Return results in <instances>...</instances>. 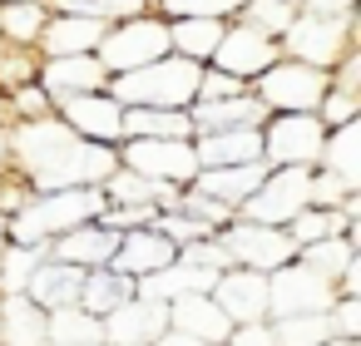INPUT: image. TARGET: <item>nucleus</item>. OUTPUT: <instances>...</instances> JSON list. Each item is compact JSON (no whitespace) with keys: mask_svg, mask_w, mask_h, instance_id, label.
<instances>
[{"mask_svg":"<svg viewBox=\"0 0 361 346\" xmlns=\"http://www.w3.org/2000/svg\"><path fill=\"white\" fill-rule=\"evenodd\" d=\"M119 168V149L70 134L55 114L11 124V178L30 193L50 188H99Z\"/></svg>","mask_w":361,"mask_h":346,"instance_id":"obj_1","label":"nucleus"},{"mask_svg":"<svg viewBox=\"0 0 361 346\" xmlns=\"http://www.w3.org/2000/svg\"><path fill=\"white\" fill-rule=\"evenodd\" d=\"M104 213V193L99 188H50V193H25L11 213H6V242L20 247H50L55 237H65L70 228L90 223Z\"/></svg>","mask_w":361,"mask_h":346,"instance_id":"obj_2","label":"nucleus"},{"mask_svg":"<svg viewBox=\"0 0 361 346\" xmlns=\"http://www.w3.org/2000/svg\"><path fill=\"white\" fill-rule=\"evenodd\" d=\"M198 70L203 65H188L178 55H164V60L139 65L129 75H109L104 89L124 109H188L198 99Z\"/></svg>","mask_w":361,"mask_h":346,"instance_id":"obj_3","label":"nucleus"},{"mask_svg":"<svg viewBox=\"0 0 361 346\" xmlns=\"http://www.w3.org/2000/svg\"><path fill=\"white\" fill-rule=\"evenodd\" d=\"M94 55H99L104 75H129L139 65H154L169 55V20L159 11H139L129 20H114V25H104V40Z\"/></svg>","mask_w":361,"mask_h":346,"instance_id":"obj_4","label":"nucleus"},{"mask_svg":"<svg viewBox=\"0 0 361 346\" xmlns=\"http://www.w3.org/2000/svg\"><path fill=\"white\" fill-rule=\"evenodd\" d=\"M252 94L262 99L267 114H317L322 94H326V70L282 55L277 65H267L252 80Z\"/></svg>","mask_w":361,"mask_h":346,"instance_id":"obj_5","label":"nucleus"},{"mask_svg":"<svg viewBox=\"0 0 361 346\" xmlns=\"http://www.w3.org/2000/svg\"><path fill=\"white\" fill-rule=\"evenodd\" d=\"M262 134V163L267 168H317L326 124L317 114H267L257 124Z\"/></svg>","mask_w":361,"mask_h":346,"instance_id":"obj_6","label":"nucleus"},{"mask_svg":"<svg viewBox=\"0 0 361 346\" xmlns=\"http://www.w3.org/2000/svg\"><path fill=\"white\" fill-rule=\"evenodd\" d=\"M277 40H282V55L307 60L317 70H331L356 45V16H307V11H297V20Z\"/></svg>","mask_w":361,"mask_h":346,"instance_id":"obj_7","label":"nucleus"},{"mask_svg":"<svg viewBox=\"0 0 361 346\" xmlns=\"http://www.w3.org/2000/svg\"><path fill=\"white\" fill-rule=\"evenodd\" d=\"M119 168L144 173L169 188H188L198 173L193 139H119Z\"/></svg>","mask_w":361,"mask_h":346,"instance_id":"obj_8","label":"nucleus"},{"mask_svg":"<svg viewBox=\"0 0 361 346\" xmlns=\"http://www.w3.org/2000/svg\"><path fill=\"white\" fill-rule=\"evenodd\" d=\"M218 242L228 247L233 267H252V272H277L282 262L297 257V242L287 237V228L252 223V218H233L228 228H218Z\"/></svg>","mask_w":361,"mask_h":346,"instance_id":"obj_9","label":"nucleus"},{"mask_svg":"<svg viewBox=\"0 0 361 346\" xmlns=\"http://www.w3.org/2000/svg\"><path fill=\"white\" fill-rule=\"evenodd\" d=\"M307 203H312V168H267V178H262L257 193L238 208V218L287 228Z\"/></svg>","mask_w":361,"mask_h":346,"instance_id":"obj_10","label":"nucleus"},{"mask_svg":"<svg viewBox=\"0 0 361 346\" xmlns=\"http://www.w3.org/2000/svg\"><path fill=\"white\" fill-rule=\"evenodd\" d=\"M55 119H60L70 134L90 139V144L119 149V139H124V104H119L109 89H90V94L60 99V104H55Z\"/></svg>","mask_w":361,"mask_h":346,"instance_id":"obj_11","label":"nucleus"},{"mask_svg":"<svg viewBox=\"0 0 361 346\" xmlns=\"http://www.w3.org/2000/svg\"><path fill=\"white\" fill-rule=\"evenodd\" d=\"M282 60V40L277 35H262V30H252L247 20H228L223 25V40H218V50H213V60L208 65H218V70H228V75H238V80H257L267 65H277Z\"/></svg>","mask_w":361,"mask_h":346,"instance_id":"obj_12","label":"nucleus"},{"mask_svg":"<svg viewBox=\"0 0 361 346\" xmlns=\"http://www.w3.org/2000/svg\"><path fill=\"white\" fill-rule=\"evenodd\" d=\"M164 331H169V302H154L144 292H134L124 307L99 316V336L114 346H154Z\"/></svg>","mask_w":361,"mask_h":346,"instance_id":"obj_13","label":"nucleus"},{"mask_svg":"<svg viewBox=\"0 0 361 346\" xmlns=\"http://www.w3.org/2000/svg\"><path fill=\"white\" fill-rule=\"evenodd\" d=\"M208 297L218 302V311L243 326V321H267V272L252 267H223L208 287Z\"/></svg>","mask_w":361,"mask_h":346,"instance_id":"obj_14","label":"nucleus"},{"mask_svg":"<svg viewBox=\"0 0 361 346\" xmlns=\"http://www.w3.org/2000/svg\"><path fill=\"white\" fill-rule=\"evenodd\" d=\"M35 85L60 104L70 94H90V89H104L109 75L99 65V55H50L35 65Z\"/></svg>","mask_w":361,"mask_h":346,"instance_id":"obj_15","label":"nucleus"},{"mask_svg":"<svg viewBox=\"0 0 361 346\" xmlns=\"http://www.w3.org/2000/svg\"><path fill=\"white\" fill-rule=\"evenodd\" d=\"M80 287H85V267L75 262H60V257H40L25 277V297L40 307V311H60V307H80Z\"/></svg>","mask_w":361,"mask_h":346,"instance_id":"obj_16","label":"nucleus"},{"mask_svg":"<svg viewBox=\"0 0 361 346\" xmlns=\"http://www.w3.org/2000/svg\"><path fill=\"white\" fill-rule=\"evenodd\" d=\"M173 257H178V247L159 228H129V233H119V247H114V262L109 267L124 272V277H134V282H144V277L164 272Z\"/></svg>","mask_w":361,"mask_h":346,"instance_id":"obj_17","label":"nucleus"},{"mask_svg":"<svg viewBox=\"0 0 361 346\" xmlns=\"http://www.w3.org/2000/svg\"><path fill=\"white\" fill-rule=\"evenodd\" d=\"M114 247H119V233L104 223V218H90V223H80V228H70L65 237H55L45 252L50 257H60V262H75V267H109L114 262Z\"/></svg>","mask_w":361,"mask_h":346,"instance_id":"obj_18","label":"nucleus"},{"mask_svg":"<svg viewBox=\"0 0 361 346\" xmlns=\"http://www.w3.org/2000/svg\"><path fill=\"white\" fill-rule=\"evenodd\" d=\"M169 326L183 331V336H193V341H203V346H223L228 331H233V321L218 311V302H213L208 292H183V297H173V302H169Z\"/></svg>","mask_w":361,"mask_h":346,"instance_id":"obj_19","label":"nucleus"},{"mask_svg":"<svg viewBox=\"0 0 361 346\" xmlns=\"http://www.w3.org/2000/svg\"><path fill=\"white\" fill-rule=\"evenodd\" d=\"M188 119H193V134H213V129H257L267 119L262 99L252 89L243 94H228V99H193L188 104Z\"/></svg>","mask_w":361,"mask_h":346,"instance_id":"obj_20","label":"nucleus"},{"mask_svg":"<svg viewBox=\"0 0 361 346\" xmlns=\"http://www.w3.org/2000/svg\"><path fill=\"white\" fill-rule=\"evenodd\" d=\"M193 159H198V168L262 163V134H257V129H213V134H193Z\"/></svg>","mask_w":361,"mask_h":346,"instance_id":"obj_21","label":"nucleus"},{"mask_svg":"<svg viewBox=\"0 0 361 346\" xmlns=\"http://www.w3.org/2000/svg\"><path fill=\"white\" fill-rule=\"evenodd\" d=\"M99 40H104V25H99V20L50 11L45 30H40L35 55H40V60H50V55H94V50H99Z\"/></svg>","mask_w":361,"mask_h":346,"instance_id":"obj_22","label":"nucleus"},{"mask_svg":"<svg viewBox=\"0 0 361 346\" xmlns=\"http://www.w3.org/2000/svg\"><path fill=\"white\" fill-rule=\"evenodd\" d=\"M267 178V163H238V168H198L193 173V183L188 188H198L203 198H213V203H223L228 213H238L252 193H257V183Z\"/></svg>","mask_w":361,"mask_h":346,"instance_id":"obj_23","label":"nucleus"},{"mask_svg":"<svg viewBox=\"0 0 361 346\" xmlns=\"http://www.w3.org/2000/svg\"><path fill=\"white\" fill-rule=\"evenodd\" d=\"M223 25L228 20H208V16H178L169 20V55L188 60V65H208L218 40H223Z\"/></svg>","mask_w":361,"mask_h":346,"instance_id":"obj_24","label":"nucleus"},{"mask_svg":"<svg viewBox=\"0 0 361 346\" xmlns=\"http://www.w3.org/2000/svg\"><path fill=\"white\" fill-rule=\"evenodd\" d=\"M356 233V218L336 203V208H322V203H307L292 223H287V237L297 242V247H307V242H326V237H351Z\"/></svg>","mask_w":361,"mask_h":346,"instance_id":"obj_25","label":"nucleus"},{"mask_svg":"<svg viewBox=\"0 0 361 346\" xmlns=\"http://www.w3.org/2000/svg\"><path fill=\"white\" fill-rule=\"evenodd\" d=\"M45 20H50V6H45V0H6V6H0V45L35 50Z\"/></svg>","mask_w":361,"mask_h":346,"instance_id":"obj_26","label":"nucleus"},{"mask_svg":"<svg viewBox=\"0 0 361 346\" xmlns=\"http://www.w3.org/2000/svg\"><path fill=\"white\" fill-rule=\"evenodd\" d=\"M134 297V277L114 272V267H90L85 272V287H80V311H90L94 321L109 316L114 307H124Z\"/></svg>","mask_w":361,"mask_h":346,"instance_id":"obj_27","label":"nucleus"},{"mask_svg":"<svg viewBox=\"0 0 361 346\" xmlns=\"http://www.w3.org/2000/svg\"><path fill=\"white\" fill-rule=\"evenodd\" d=\"M124 139H193L188 109H124Z\"/></svg>","mask_w":361,"mask_h":346,"instance_id":"obj_28","label":"nucleus"},{"mask_svg":"<svg viewBox=\"0 0 361 346\" xmlns=\"http://www.w3.org/2000/svg\"><path fill=\"white\" fill-rule=\"evenodd\" d=\"M356 139H361V119H351V124H341V129H326L322 163H317V168H326V173L346 178L351 188L361 183V168H356Z\"/></svg>","mask_w":361,"mask_h":346,"instance_id":"obj_29","label":"nucleus"},{"mask_svg":"<svg viewBox=\"0 0 361 346\" xmlns=\"http://www.w3.org/2000/svg\"><path fill=\"white\" fill-rule=\"evenodd\" d=\"M50 11H65V16H85V20H99V25H114V20H129L139 11H154L149 0H45Z\"/></svg>","mask_w":361,"mask_h":346,"instance_id":"obj_30","label":"nucleus"},{"mask_svg":"<svg viewBox=\"0 0 361 346\" xmlns=\"http://www.w3.org/2000/svg\"><path fill=\"white\" fill-rule=\"evenodd\" d=\"M247 0H154V11L164 20H178V16H208V20H238Z\"/></svg>","mask_w":361,"mask_h":346,"instance_id":"obj_31","label":"nucleus"},{"mask_svg":"<svg viewBox=\"0 0 361 346\" xmlns=\"http://www.w3.org/2000/svg\"><path fill=\"white\" fill-rule=\"evenodd\" d=\"M238 20H247V25L262 30V35H282V30L297 20V0H247Z\"/></svg>","mask_w":361,"mask_h":346,"instance_id":"obj_32","label":"nucleus"},{"mask_svg":"<svg viewBox=\"0 0 361 346\" xmlns=\"http://www.w3.org/2000/svg\"><path fill=\"white\" fill-rule=\"evenodd\" d=\"M6 109H11V124H20V119H45V114H55V99H50L35 80H25V85H16V89H6Z\"/></svg>","mask_w":361,"mask_h":346,"instance_id":"obj_33","label":"nucleus"},{"mask_svg":"<svg viewBox=\"0 0 361 346\" xmlns=\"http://www.w3.org/2000/svg\"><path fill=\"white\" fill-rule=\"evenodd\" d=\"M317 119H322L326 129H341V124L361 119V94H346V89H331V85H326V94H322V104H317Z\"/></svg>","mask_w":361,"mask_h":346,"instance_id":"obj_34","label":"nucleus"},{"mask_svg":"<svg viewBox=\"0 0 361 346\" xmlns=\"http://www.w3.org/2000/svg\"><path fill=\"white\" fill-rule=\"evenodd\" d=\"M243 89H252V85L238 80V75H228V70H218V65L198 70V99H228V94H243Z\"/></svg>","mask_w":361,"mask_h":346,"instance_id":"obj_35","label":"nucleus"},{"mask_svg":"<svg viewBox=\"0 0 361 346\" xmlns=\"http://www.w3.org/2000/svg\"><path fill=\"white\" fill-rule=\"evenodd\" d=\"M307 16H356V0H297Z\"/></svg>","mask_w":361,"mask_h":346,"instance_id":"obj_36","label":"nucleus"},{"mask_svg":"<svg viewBox=\"0 0 361 346\" xmlns=\"http://www.w3.org/2000/svg\"><path fill=\"white\" fill-rule=\"evenodd\" d=\"M11 178V124H0V183Z\"/></svg>","mask_w":361,"mask_h":346,"instance_id":"obj_37","label":"nucleus"},{"mask_svg":"<svg viewBox=\"0 0 361 346\" xmlns=\"http://www.w3.org/2000/svg\"><path fill=\"white\" fill-rule=\"evenodd\" d=\"M0 6H6V0H0Z\"/></svg>","mask_w":361,"mask_h":346,"instance_id":"obj_38","label":"nucleus"},{"mask_svg":"<svg viewBox=\"0 0 361 346\" xmlns=\"http://www.w3.org/2000/svg\"><path fill=\"white\" fill-rule=\"evenodd\" d=\"M149 6H154V0H149Z\"/></svg>","mask_w":361,"mask_h":346,"instance_id":"obj_39","label":"nucleus"}]
</instances>
